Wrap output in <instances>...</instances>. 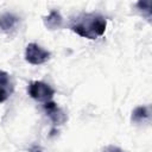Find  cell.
<instances>
[{"label": "cell", "instance_id": "9", "mask_svg": "<svg viewBox=\"0 0 152 152\" xmlns=\"http://www.w3.org/2000/svg\"><path fill=\"white\" fill-rule=\"evenodd\" d=\"M137 7L138 10L142 13V15L151 21V13H152V1L151 0H140L137 2Z\"/></svg>", "mask_w": 152, "mask_h": 152}, {"label": "cell", "instance_id": "2", "mask_svg": "<svg viewBox=\"0 0 152 152\" xmlns=\"http://www.w3.org/2000/svg\"><path fill=\"white\" fill-rule=\"evenodd\" d=\"M28 94L32 99L45 103V102H49L52 100V97L55 95V90L45 82L33 81L28 86Z\"/></svg>", "mask_w": 152, "mask_h": 152}, {"label": "cell", "instance_id": "4", "mask_svg": "<svg viewBox=\"0 0 152 152\" xmlns=\"http://www.w3.org/2000/svg\"><path fill=\"white\" fill-rule=\"evenodd\" d=\"M43 107H44V110L46 112V114L49 115V118L51 119V121H52L55 125H62V124L65 122L66 115H65V113L57 106L56 102H53V101L45 102Z\"/></svg>", "mask_w": 152, "mask_h": 152}, {"label": "cell", "instance_id": "8", "mask_svg": "<svg viewBox=\"0 0 152 152\" xmlns=\"http://www.w3.org/2000/svg\"><path fill=\"white\" fill-rule=\"evenodd\" d=\"M150 107L148 106H139L134 108L132 112V121L134 122H141L150 118Z\"/></svg>", "mask_w": 152, "mask_h": 152}, {"label": "cell", "instance_id": "5", "mask_svg": "<svg viewBox=\"0 0 152 152\" xmlns=\"http://www.w3.org/2000/svg\"><path fill=\"white\" fill-rule=\"evenodd\" d=\"M12 91H13V86L11 83L10 75L6 71L0 70V103L5 102L11 96Z\"/></svg>", "mask_w": 152, "mask_h": 152}, {"label": "cell", "instance_id": "10", "mask_svg": "<svg viewBox=\"0 0 152 152\" xmlns=\"http://www.w3.org/2000/svg\"><path fill=\"white\" fill-rule=\"evenodd\" d=\"M103 152H127V151H125L118 146H114V145H108L103 148Z\"/></svg>", "mask_w": 152, "mask_h": 152}, {"label": "cell", "instance_id": "11", "mask_svg": "<svg viewBox=\"0 0 152 152\" xmlns=\"http://www.w3.org/2000/svg\"><path fill=\"white\" fill-rule=\"evenodd\" d=\"M30 152H43L39 147H37V146H33V147H31L30 148Z\"/></svg>", "mask_w": 152, "mask_h": 152}, {"label": "cell", "instance_id": "3", "mask_svg": "<svg viewBox=\"0 0 152 152\" xmlns=\"http://www.w3.org/2000/svg\"><path fill=\"white\" fill-rule=\"evenodd\" d=\"M50 51L45 50L37 43H30L25 49V59L32 65H39L45 63L50 58Z\"/></svg>", "mask_w": 152, "mask_h": 152}, {"label": "cell", "instance_id": "1", "mask_svg": "<svg viewBox=\"0 0 152 152\" xmlns=\"http://www.w3.org/2000/svg\"><path fill=\"white\" fill-rule=\"evenodd\" d=\"M107 27V20L99 13H82L70 25L72 32L87 39L101 37Z\"/></svg>", "mask_w": 152, "mask_h": 152}, {"label": "cell", "instance_id": "7", "mask_svg": "<svg viewBox=\"0 0 152 152\" xmlns=\"http://www.w3.org/2000/svg\"><path fill=\"white\" fill-rule=\"evenodd\" d=\"M18 21H19V18L15 14L10 12L2 13L0 15V28L2 31H10L18 24Z\"/></svg>", "mask_w": 152, "mask_h": 152}, {"label": "cell", "instance_id": "6", "mask_svg": "<svg viewBox=\"0 0 152 152\" xmlns=\"http://www.w3.org/2000/svg\"><path fill=\"white\" fill-rule=\"evenodd\" d=\"M43 23L46 28L49 30H58L62 27L63 24V18L57 10H52L48 15L43 18Z\"/></svg>", "mask_w": 152, "mask_h": 152}]
</instances>
